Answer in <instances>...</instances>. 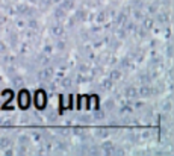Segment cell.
<instances>
[{
    "label": "cell",
    "mask_w": 174,
    "mask_h": 156,
    "mask_svg": "<svg viewBox=\"0 0 174 156\" xmlns=\"http://www.w3.org/2000/svg\"><path fill=\"white\" fill-rule=\"evenodd\" d=\"M59 85H61L62 88H71V85H73L71 77H64V79H61V80H59Z\"/></svg>",
    "instance_id": "7402d4cb"
},
{
    "label": "cell",
    "mask_w": 174,
    "mask_h": 156,
    "mask_svg": "<svg viewBox=\"0 0 174 156\" xmlns=\"http://www.w3.org/2000/svg\"><path fill=\"white\" fill-rule=\"evenodd\" d=\"M33 102H35V106H36L38 109H44L45 105H47V94H45L42 90H38V91L35 92Z\"/></svg>",
    "instance_id": "277c9868"
},
{
    "label": "cell",
    "mask_w": 174,
    "mask_h": 156,
    "mask_svg": "<svg viewBox=\"0 0 174 156\" xmlns=\"http://www.w3.org/2000/svg\"><path fill=\"white\" fill-rule=\"evenodd\" d=\"M49 34L52 36H55V38H62L65 35V27L61 24V23H56V24H53L50 29H49Z\"/></svg>",
    "instance_id": "5b68a950"
},
{
    "label": "cell",
    "mask_w": 174,
    "mask_h": 156,
    "mask_svg": "<svg viewBox=\"0 0 174 156\" xmlns=\"http://www.w3.org/2000/svg\"><path fill=\"white\" fill-rule=\"evenodd\" d=\"M53 74H55V68L50 67V65H44L40 71L36 73V79L40 82H42V83H49L52 80Z\"/></svg>",
    "instance_id": "6da1fadb"
},
{
    "label": "cell",
    "mask_w": 174,
    "mask_h": 156,
    "mask_svg": "<svg viewBox=\"0 0 174 156\" xmlns=\"http://www.w3.org/2000/svg\"><path fill=\"white\" fill-rule=\"evenodd\" d=\"M17 103L21 109H27L30 106V94L27 90H21L18 92V97H17Z\"/></svg>",
    "instance_id": "7a4b0ae2"
},
{
    "label": "cell",
    "mask_w": 174,
    "mask_h": 156,
    "mask_svg": "<svg viewBox=\"0 0 174 156\" xmlns=\"http://www.w3.org/2000/svg\"><path fill=\"white\" fill-rule=\"evenodd\" d=\"M109 135H111V130H109V129H106V127H98V129L94 130V136L100 138V139L108 138Z\"/></svg>",
    "instance_id": "e0dca14e"
},
{
    "label": "cell",
    "mask_w": 174,
    "mask_h": 156,
    "mask_svg": "<svg viewBox=\"0 0 174 156\" xmlns=\"http://www.w3.org/2000/svg\"><path fill=\"white\" fill-rule=\"evenodd\" d=\"M142 27L144 29H145V30H148V32H150V30H153V27H155V20L153 18H150V17H144L142 20Z\"/></svg>",
    "instance_id": "ffe728a7"
},
{
    "label": "cell",
    "mask_w": 174,
    "mask_h": 156,
    "mask_svg": "<svg viewBox=\"0 0 174 156\" xmlns=\"http://www.w3.org/2000/svg\"><path fill=\"white\" fill-rule=\"evenodd\" d=\"M56 0H40V3L38 5H41V6H45V8H49V6H52L53 3H55Z\"/></svg>",
    "instance_id": "83f0119b"
},
{
    "label": "cell",
    "mask_w": 174,
    "mask_h": 156,
    "mask_svg": "<svg viewBox=\"0 0 174 156\" xmlns=\"http://www.w3.org/2000/svg\"><path fill=\"white\" fill-rule=\"evenodd\" d=\"M23 82H24V79H23V76H20V74L12 77V85H23Z\"/></svg>",
    "instance_id": "484cf974"
},
{
    "label": "cell",
    "mask_w": 174,
    "mask_h": 156,
    "mask_svg": "<svg viewBox=\"0 0 174 156\" xmlns=\"http://www.w3.org/2000/svg\"><path fill=\"white\" fill-rule=\"evenodd\" d=\"M26 26H27V29H30V30H38V29H40V21H38L36 18H33V17H27Z\"/></svg>",
    "instance_id": "d6986e66"
},
{
    "label": "cell",
    "mask_w": 174,
    "mask_h": 156,
    "mask_svg": "<svg viewBox=\"0 0 174 156\" xmlns=\"http://www.w3.org/2000/svg\"><path fill=\"white\" fill-rule=\"evenodd\" d=\"M14 146V141L9 138V136H0V149L2 150H6L9 147Z\"/></svg>",
    "instance_id": "ac0fdd59"
},
{
    "label": "cell",
    "mask_w": 174,
    "mask_h": 156,
    "mask_svg": "<svg viewBox=\"0 0 174 156\" xmlns=\"http://www.w3.org/2000/svg\"><path fill=\"white\" fill-rule=\"evenodd\" d=\"M170 20H171V15H170V11H168V9L159 11L157 15H156V21L161 23V24H168Z\"/></svg>",
    "instance_id": "ba28073f"
},
{
    "label": "cell",
    "mask_w": 174,
    "mask_h": 156,
    "mask_svg": "<svg viewBox=\"0 0 174 156\" xmlns=\"http://www.w3.org/2000/svg\"><path fill=\"white\" fill-rule=\"evenodd\" d=\"M89 17L88 11L85 9V8H79V9H76V14H74V18L77 21H86Z\"/></svg>",
    "instance_id": "5bb4252c"
},
{
    "label": "cell",
    "mask_w": 174,
    "mask_h": 156,
    "mask_svg": "<svg viewBox=\"0 0 174 156\" xmlns=\"http://www.w3.org/2000/svg\"><path fill=\"white\" fill-rule=\"evenodd\" d=\"M59 8H62L64 11L70 12V11H73L76 8V0H62L61 5H59Z\"/></svg>",
    "instance_id": "2e32d148"
},
{
    "label": "cell",
    "mask_w": 174,
    "mask_h": 156,
    "mask_svg": "<svg viewBox=\"0 0 174 156\" xmlns=\"http://www.w3.org/2000/svg\"><path fill=\"white\" fill-rule=\"evenodd\" d=\"M109 20V11H100L95 15V23L97 24H104Z\"/></svg>",
    "instance_id": "9a60e30c"
},
{
    "label": "cell",
    "mask_w": 174,
    "mask_h": 156,
    "mask_svg": "<svg viewBox=\"0 0 174 156\" xmlns=\"http://www.w3.org/2000/svg\"><path fill=\"white\" fill-rule=\"evenodd\" d=\"M112 87H113V82L109 79V77H104V79H102V80H100V83H98V90L103 91V92L111 91V90H112Z\"/></svg>",
    "instance_id": "7c38bea8"
},
{
    "label": "cell",
    "mask_w": 174,
    "mask_h": 156,
    "mask_svg": "<svg viewBox=\"0 0 174 156\" xmlns=\"http://www.w3.org/2000/svg\"><path fill=\"white\" fill-rule=\"evenodd\" d=\"M89 70H91V67H89V64H86V62H83V64H80L79 65V73H89Z\"/></svg>",
    "instance_id": "d4e9b609"
},
{
    "label": "cell",
    "mask_w": 174,
    "mask_h": 156,
    "mask_svg": "<svg viewBox=\"0 0 174 156\" xmlns=\"http://www.w3.org/2000/svg\"><path fill=\"white\" fill-rule=\"evenodd\" d=\"M162 109H164L165 112H170V111H171V100H170V99H166V100H165V103H164Z\"/></svg>",
    "instance_id": "f1b7e54d"
},
{
    "label": "cell",
    "mask_w": 174,
    "mask_h": 156,
    "mask_svg": "<svg viewBox=\"0 0 174 156\" xmlns=\"http://www.w3.org/2000/svg\"><path fill=\"white\" fill-rule=\"evenodd\" d=\"M53 49H55V45H53V44H45L44 47H42V52L47 53V55H50V53L53 52Z\"/></svg>",
    "instance_id": "4316f807"
},
{
    "label": "cell",
    "mask_w": 174,
    "mask_h": 156,
    "mask_svg": "<svg viewBox=\"0 0 174 156\" xmlns=\"http://www.w3.org/2000/svg\"><path fill=\"white\" fill-rule=\"evenodd\" d=\"M123 96H124L127 100H133V99L138 97V88L133 87V85H129V87H126V88H124Z\"/></svg>",
    "instance_id": "9c48e42d"
},
{
    "label": "cell",
    "mask_w": 174,
    "mask_h": 156,
    "mask_svg": "<svg viewBox=\"0 0 174 156\" xmlns=\"http://www.w3.org/2000/svg\"><path fill=\"white\" fill-rule=\"evenodd\" d=\"M18 144H20V146H29V144H30V136H29V135H24V134L20 135V136H18Z\"/></svg>",
    "instance_id": "603a6c76"
},
{
    "label": "cell",
    "mask_w": 174,
    "mask_h": 156,
    "mask_svg": "<svg viewBox=\"0 0 174 156\" xmlns=\"http://www.w3.org/2000/svg\"><path fill=\"white\" fill-rule=\"evenodd\" d=\"M0 136H2V132H0Z\"/></svg>",
    "instance_id": "d6a6232c"
},
{
    "label": "cell",
    "mask_w": 174,
    "mask_h": 156,
    "mask_svg": "<svg viewBox=\"0 0 174 156\" xmlns=\"http://www.w3.org/2000/svg\"><path fill=\"white\" fill-rule=\"evenodd\" d=\"M53 18L56 20V23H62V21H65V18H67V11H64L62 8H55L53 9Z\"/></svg>",
    "instance_id": "30bf717a"
},
{
    "label": "cell",
    "mask_w": 174,
    "mask_h": 156,
    "mask_svg": "<svg viewBox=\"0 0 174 156\" xmlns=\"http://www.w3.org/2000/svg\"><path fill=\"white\" fill-rule=\"evenodd\" d=\"M132 15H133V21H141L145 17V14L142 12L141 8H132Z\"/></svg>",
    "instance_id": "44dd1931"
},
{
    "label": "cell",
    "mask_w": 174,
    "mask_h": 156,
    "mask_svg": "<svg viewBox=\"0 0 174 156\" xmlns=\"http://www.w3.org/2000/svg\"><path fill=\"white\" fill-rule=\"evenodd\" d=\"M58 134H61V135H64V136H68L71 134V130L68 129V127H61V129H58Z\"/></svg>",
    "instance_id": "f546056e"
},
{
    "label": "cell",
    "mask_w": 174,
    "mask_h": 156,
    "mask_svg": "<svg viewBox=\"0 0 174 156\" xmlns=\"http://www.w3.org/2000/svg\"><path fill=\"white\" fill-rule=\"evenodd\" d=\"M15 12L18 15H23V17H32L35 14V8L27 5V3H20V5H17V8H15Z\"/></svg>",
    "instance_id": "3957f363"
},
{
    "label": "cell",
    "mask_w": 174,
    "mask_h": 156,
    "mask_svg": "<svg viewBox=\"0 0 174 156\" xmlns=\"http://www.w3.org/2000/svg\"><path fill=\"white\" fill-rule=\"evenodd\" d=\"M65 47H67L65 41H58V43L55 44V49H58V50H64Z\"/></svg>",
    "instance_id": "4dcf8cb0"
},
{
    "label": "cell",
    "mask_w": 174,
    "mask_h": 156,
    "mask_svg": "<svg viewBox=\"0 0 174 156\" xmlns=\"http://www.w3.org/2000/svg\"><path fill=\"white\" fill-rule=\"evenodd\" d=\"M113 149H115V144H113V141H111V139H106L100 144V150H102V155H112Z\"/></svg>",
    "instance_id": "8992f818"
},
{
    "label": "cell",
    "mask_w": 174,
    "mask_h": 156,
    "mask_svg": "<svg viewBox=\"0 0 174 156\" xmlns=\"http://www.w3.org/2000/svg\"><path fill=\"white\" fill-rule=\"evenodd\" d=\"M135 108L141 109V108H144V103H142V102H136V103H135Z\"/></svg>",
    "instance_id": "1f68e13d"
},
{
    "label": "cell",
    "mask_w": 174,
    "mask_h": 156,
    "mask_svg": "<svg viewBox=\"0 0 174 156\" xmlns=\"http://www.w3.org/2000/svg\"><path fill=\"white\" fill-rule=\"evenodd\" d=\"M9 41H11L12 45H17V43H18V36H17V32H15V30L9 32Z\"/></svg>",
    "instance_id": "cb8c5ba5"
},
{
    "label": "cell",
    "mask_w": 174,
    "mask_h": 156,
    "mask_svg": "<svg viewBox=\"0 0 174 156\" xmlns=\"http://www.w3.org/2000/svg\"><path fill=\"white\" fill-rule=\"evenodd\" d=\"M36 64L40 65V67H44V65H49L50 64V61H52V58H50V55H47V53H44V52H41L40 55L36 56Z\"/></svg>",
    "instance_id": "8fae6325"
},
{
    "label": "cell",
    "mask_w": 174,
    "mask_h": 156,
    "mask_svg": "<svg viewBox=\"0 0 174 156\" xmlns=\"http://www.w3.org/2000/svg\"><path fill=\"white\" fill-rule=\"evenodd\" d=\"M121 77H123V70H121L120 67H115V68H112L111 70V73H109V79L112 82H118L121 80Z\"/></svg>",
    "instance_id": "4fadbf2b"
},
{
    "label": "cell",
    "mask_w": 174,
    "mask_h": 156,
    "mask_svg": "<svg viewBox=\"0 0 174 156\" xmlns=\"http://www.w3.org/2000/svg\"><path fill=\"white\" fill-rule=\"evenodd\" d=\"M151 96H153V88L148 87L147 83L141 85V87L138 88V97H141V99H148V97H151Z\"/></svg>",
    "instance_id": "52a82bcc"
}]
</instances>
